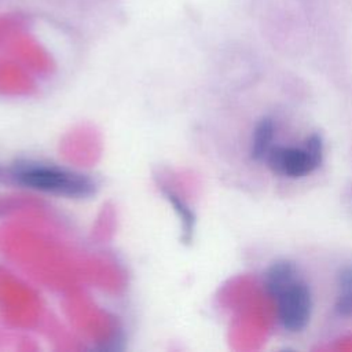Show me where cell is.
I'll return each instance as SVG.
<instances>
[{
	"label": "cell",
	"mask_w": 352,
	"mask_h": 352,
	"mask_svg": "<svg viewBox=\"0 0 352 352\" xmlns=\"http://www.w3.org/2000/svg\"><path fill=\"white\" fill-rule=\"evenodd\" d=\"M14 179L29 188L65 197H85L94 190L92 182L81 173L47 164L16 165Z\"/></svg>",
	"instance_id": "cell-3"
},
{
	"label": "cell",
	"mask_w": 352,
	"mask_h": 352,
	"mask_svg": "<svg viewBox=\"0 0 352 352\" xmlns=\"http://www.w3.org/2000/svg\"><path fill=\"white\" fill-rule=\"evenodd\" d=\"M333 309L340 319H352V261L340 267L336 278Z\"/></svg>",
	"instance_id": "cell-5"
},
{
	"label": "cell",
	"mask_w": 352,
	"mask_h": 352,
	"mask_svg": "<svg viewBox=\"0 0 352 352\" xmlns=\"http://www.w3.org/2000/svg\"><path fill=\"white\" fill-rule=\"evenodd\" d=\"M264 289L275 301L282 330L298 334L308 329L314 314V294L296 261L278 258L271 263L264 272Z\"/></svg>",
	"instance_id": "cell-1"
},
{
	"label": "cell",
	"mask_w": 352,
	"mask_h": 352,
	"mask_svg": "<svg viewBox=\"0 0 352 352\" xmlns=\"http://www.w3.org/2000/svg\"><path fill=\"white\" fill-rule=\"evenodd\" d=\"M276 120L272 116H263L254 125L252 138H250V147L249 154L250 158L260 164L264 162L267 154L275 144L276 136Z\"/></svg>",
	"instance_id": "cell-4"
},
{
	"label": "cell",
	"mask_w": 352,
	"mask_h": 352,
	"mask_svg": "<svg viewBox=\"0 0 352 352\" xmlns=\"http://www.w3.org/2000/svg\"><path fill=\"white\" fill-rule=\"evenodd\" d=\"M323 157V138L319 132H311L298 144L275 143L263 164L274 176L297 180L319 169Z\"/></svg>",
	"instance_id": "cell-2"
}]
</instances>
